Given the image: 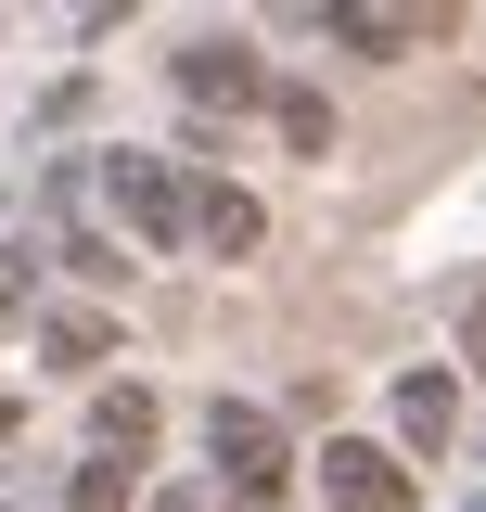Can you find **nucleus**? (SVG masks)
<instances>
[{
    "mask_svg": "<svg viewBox=\"0 0 486 512\" xmlns=\"http://www.w3.org/2000/svg\"><path fill=\"white\" fill-rule=\"evenodd\" d=\"M205 448H218V487H231L243 512H269L295 474H282V436H269V410H243V397H218L205 410Z\"/></svg>",
    "mask_w": 486,
    "mask_h": 512,
    "instance_id": "nucleus-1",
    "label": "nucleus"
},
{
    "mask_svg": "<svg viewBox=\"0 0 486 512\" xmlns=\"http://www.w3.org/2000/svg\"><path fill=\"white\" fill-rule=\"evenodd\" d=\"M320 500H333V512H410L423 487H410V461H397V448L333 436V448H320Z\"/></svg>",
    "mask_w": 486,
    "mask_h": 512,
    "instance_id": "nucleus-2",
    "label": "nucleus"
},
{
    "mask_svg": "<svg viewBox=\"0 0 486 512\" xmlns=\"http://www.w3.org/2000/svg\"><path fill=\"white\" fill-rule=\"evenodd\" d=\"M180 244L256 256V244H269V205H256V192H231V180H180Z\"/></svg>",
    "mask_w": 486,
    "mask_h": 512,
    "instance_id": "nucleus-3",
    "label": "nucleus"
},
{
    "mask_svg": "<svg viewBox=\"0 0 486 512\" xmlns=\"http://www.w3.org/2000/svg\"><path fill=\"white\" fill-rule=\"evenodd\" d=\"M103 192H116V218L141 244H180V180H167L154 154H103Z\"/></svg>",
    "mask_w": 486,
    "mask_h": 512,
    "instance_id": "nucleus-4",
    "label": "nucleus"
},
{
    "mask_svg": "<svg viewBox=\"0 0 486 512\" xmlns=\"http://www.w3.org/2000/svg\"><path fill=\"white\" fill-rule=\"evenodd\" d=\"M180 90H192V103H269V64L243 52V39H192V52H180Z\"/></svg>",
    "mask_w": 486,
    "mask_h": 512,
    "instance_id": "nucleus-5",
    "label": "nucleus"
},
{
    "mask_svg": "<svg viewBox=\"0 0 486 512\" xmlns=\"http://www.w3.org/2000/svg\"><path fill=\"white\" fill-rule=\"evenodd\" d=\"M320 26H333L346 52H371V64H397V52H423V39H448V13H359V0H346V13H320Z\"/></svg>",
    "mask_w": 486,
    "mask_h": 512,
    "instance_id": "nucleus-6",
    "label": "nucleus"
},
{
    "mask_svg": "<svg viewBox=\"0 0 486 512\" xmlns=\"http://www.w3.org/2000/svg\"><path fill=\"white\" fill-rule=\"evenodd\" d=\"M448 423H461V384H448V372L397 384V436H410V448H448Z\"/></svg>",
    "mask_w": 486,
    "mask_h": 512,
    "instance_id": "nucleus-7",
    "label": "nucleus"
},
{
    "mask_svg": "<svg viewBox=\"0 0 486 512\" xmlns=\"http://www.w3.org/2000/svg\"><path fill=\"white\" fill-rule=\"evenodd\" d=\"M154 448V397L141 384H103V461H141Z\"/></svg>",
    "mask_w": 486,
    "mask_h": 512,
    "instance_id": "nucleus-8",
    "label": "nucleus"
},
{
    "mask_svg": "<svg viewBox=\"0 0 486 512\" xmlns=\"http://www.w3.org/2000/svg\"><path fill=\"white\" fill-rule=\"evenodd\" d=\"M269 116H282L295 154H333V103H320V90H269Z\"/></svg>",
    "mask_w": 486,
    "mask_h": 512,
    "instance_id": "nucleus-9",
    "label": "nucleus"
},
{
    "mask_svg": "<svg viewBox=\"0 0 486 512\" xmlns=\"http://www.w3.org/2000/svg\"><path fill=\"white\" fill-rule=\"evenodd\" d=\"M52 359L64 372H103L116 359V320H52Z\"/></svg>",
    "mask_w": 486,
    "mask_h": 512,
    "instance_id": "nucleus-10",
    "label": "nucleus"
},
{
    "mask_svg": "<svg viewBox=\"0 0 486 512\" xmlns=\"http://www.w3.org/2000/svg\"><path fill=\"white\" fill-rule=\"evenodd\" d=\"M64 512H128V461H77V487H64Z\"/></svg>",
    "mask_w": 486,
    "mask_h": 512,
    "instance_id": "nucleus-11",
    "label": "nucleus"
},
{
    "mask_svg": "<svg viewBox=\"0 0 486 512\" xmlns=\"http://www.w3.org/2000/svg\"><path fill=\"white\" fill-rule=\"evenodd\" d=\"M13 308H39V256H13V244H0V320H13Z\"/></svg>",
    "mask_w": 486,
    "mask_h": 512,
    "instance_id": "nucleus-12",
    "label": "nucleus"
},
{
    "mask_svg": "<svg viewBox=\"0 0 486 512\" xmlns=\"http://www.w3.org/2000/svg\"><path fill=\"white\" fill-rule=\"evenodd\" d=\"M461 359H474V384H486V295L461 308Z\"/></svg>",
    "mask_w": 486,
    "mask_h": 512,
    "instance_id": "nucleus-13",
    "label": "nucleus"
},
{
    "mask_svg": "<svg viewBox=\"0 0 486 512\" xmlns=\"http://www.w3.org/2000/svg\"><path fill=\"white\" fill-rule=\"evenodd\" d=\"M0 436H13V397H0Z\"/></svg>",
    "mask_w": 486,
    "mask_h": 512,
    "instance_id": "nucleus-14",
    "label": "nucleus"
},
{
    "mask_svg": "<svg viewBox=\"0 0 486 512\" xmlns=\"http://www.w3.org/2000/svg\"><path fill=\"white\" fill-rule=\"evenodd\" d=\"M154 512H192V500H154Z\"/></svg>",
    "mask_w": 486,
    "mask_h": 512,
    "instance_id": "nucleus-15",
    "label": "nucleus"
}]
</instances>
